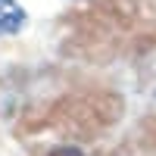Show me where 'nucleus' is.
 I'll list each match as a JSON object with an SVG mask.
<instances>
[{"label": "nucleus", "instance_id": "nucleus-2", "mask_svg": "<svg viewBox=\"0 0 156 156\" xmlns=\"http://www.w3.org/2000/svg\"><path fill=\"white\" fill-rule=\"evenodd\" d=\"M41 156H84V150L81 147H72V144H56V147L44 150Z\"/></svg>", "mask_w": 156, "mask_h": 156}, {"label": "nucleus", "instance_id": "nucleus-1", "mask_svg": "<svg viewBox=\"0 0 156 156\" xmlns=\"http://www.w3.org/2000/svg\"><path fill=\"white\" fill-rule=\"evenodd\" d=\"M28 22V12H25L16 0H0V37L6 34H19Z\"/></svg>", "mask_w": 156, "mask_h": 156}]
</instances>
